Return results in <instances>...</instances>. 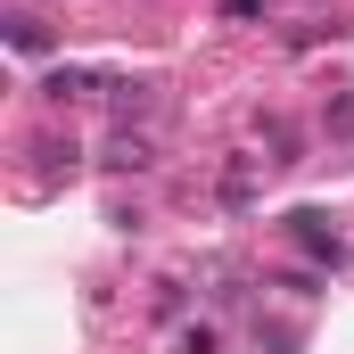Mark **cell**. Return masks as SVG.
Masks as SVG:
<instances>
[{
	"instance_id": "obj_1",
	"label": "cell",
	"mask_w": 354,
	"mask_h": 354,
	"mask_svg": "<svg viewBox=\"0 0 354 354\" xmlns=\"http://www.w3.org/2000/svg\"><path fill=\"white\" fill-rule=\"evenodd\" d=\"M107 165H115V174H140V165H157V140H149V132H132V124H124V132H115V140H107Z\"/></svg>"
},
{
	"instance_id": "obj_2",
	"label": "cell",
	"mask_w": 354,
	"mask_h": 354,
	"mask_svg": "<svg viewBox=\"0 0 354 354\" xmlns=\"http://www.w3.org/2000/svg\"><path fill=\"white\" fill-rule=\"evenodd\" d=\"M288 231H297V248H313V256H330V264H338V231H330L322 214H288Z\"/></svg>"
},
{
	"instance_id": "obj_3",
	"label": "cell",
	"mask_w": 354,
	"mask_h": 354,
	"mask_svg": "<svg viewBox=\"0 0 354 354\" xmlns=\"http://www.w3.org/2000/svg\"><path fill=\"white\" fill-rule=\"evenodd\" d=\"M83 91H91V75H75V66H58V75L41 83V99H58V107H66V99H83Z\"/></svg>"
},
{
	"instance_id": "obj_4",
	"label": "cell",
	"mask_w": 354,
	"mask_h": 354,
	"mask_svg": "<svg viewBox=\"0 0 354 354\" xmlns=\"http://www.w3.org/2000/svg\"><path fill=\"white\" fill-rule=\"evenodd\" d=\"M8 41H17V50H25V58H33V50H50V33H41V25H33V17H17V25H8Z\"/></svg>"
}]
</instances>
